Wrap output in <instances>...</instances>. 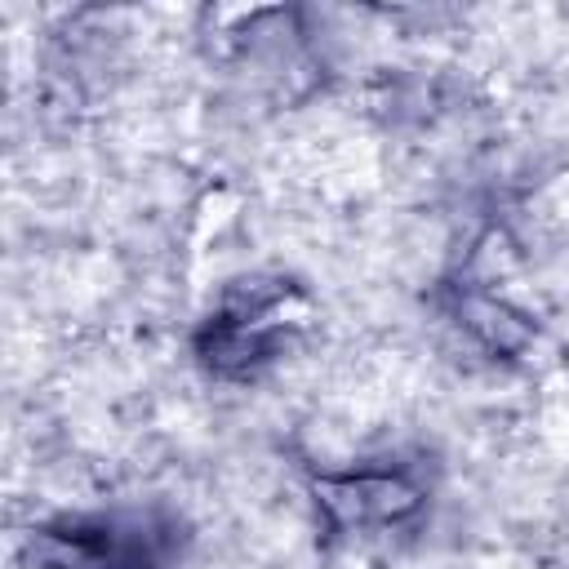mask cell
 <instances>
[{
  "instance_id": "6da1fadb",
  "label": "cell",
  "mask_w": 569,
  "mask_h": 569,
  "mask_svg": "<svg viewBox=\"0 0 569 569\" xmlns=\"http://www.w3.org/2000/svg\"><path fill=\"white\" fill-rule=\"evenodd\" d=\"M320 507L333 516V525H369V520H400L405 511L418 507V489L400 476H342V480H320L316 485Z\"/></svg>"
}]
</instances>
